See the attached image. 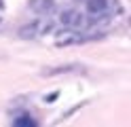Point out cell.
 <instances>
[{"label":"cell","instance_id":"cell-5","mask_svg":"<svg viewBox=\"0 0 131 127\" xmlns=\"http://www.w3.org/2000/svg\"><path fill=\"white\" fill-rule=\"evenodd\" d=\"M80 66L76 64H70V66H57V68H49V70H42V76H55V74H68V72H74L78 70Z\"/></svg>","mask_w":131,"mask_h":127},{"label":"cell","instance_id":"cell-4","mask_svg":"<svg viewBox=\"0 0 131 127\" xmlns=\"http://www.w3.org/2000/svg\"><path fill=\"white\" fill-rule=\"evenodd\" d=\"M30 8L42 17H49L55 13V0H30Z\"/></svg>","mask_w":131,"mask_h":127},{"label":"cell","instance_id":"cell-8","mask_svg":"<svg viewBox=\"0 0 131 127\" xmlns=\"http://www.w3.org/2000/svg\"><path fill=\"white\" fill-rule=\"evenodd\" d=\"M0 8H2V2H0Z\"/></svg>","mask_w":131,"mask_h":127},{"label":"cell","instance_id":"cell-3","mask_svg":"<svg viewBox=\"0 0 131 127\" xmlns=\"http://www.w3.org/2000/svg\"><path fill=\"white\" fill-rule=\"evenodd\" d=\"M59 21H61V25H66L70 30H80V28H85L89 23L87 17L80 11H76V8H63L59 13Z\"/></svg>","mask_w":131,"mask_h":127},{"label":"cell","instance_id":"cell-6","mask_svg":"<svg viewBox=\"0 0 131 127\" xmlns=\"http://www.w3.org/2000/svg\"><path fill=\"white\" fill-rule=\"evenodd\" d=\"M78 42H83V36L76 34V32H68L66 36L57 38V45H59V47H63V45H78Z\"/></svg>","mask_w":131,"mask_h":127},{"label":"cell","instance_id":"cell-2","mask_svg":"<svg viewBox=\"0 0 131 127\" xmlns=\"http://www.w3.org/2000/svg\"><path fill=\"white\" fill-rule=\"evenodd\" d=\"M85 6H87V13H89V23H95L108 17L110 11H112V4L110 0H85Z\"/></svg>","mask_w":131,"mask_h":127},{"label":"cell","instance_id":"cell-1","mask_svg":"<svg viewBox=\"0 0 131 127\" xmlns=\"http://www.w3.org/2000/svg\"><path fill=\"white\" fill-rule=\"evenodd\" d=\"M53 30V23L47 19V17H42V19H34L32 23H26L23 28H19V38L28 40V38H36L40 36V34H47Z\"/></svg>","mask_w":131,"mask_h":127},{"label":"cell","instance_id":"cell-7","mask_svg":"<svg viewBox=\"0 0 131 127\" xmlns=\"http://www.w3.org/2000/svg\"><path fill=\"white\" fill-rule=\"evenodd\" d=\"M13 125H15V127H34L36 121H34L30 114H19L17 119H13Z\"/></svg>","mask_w":131,"mask_h":127}]
</instances>
